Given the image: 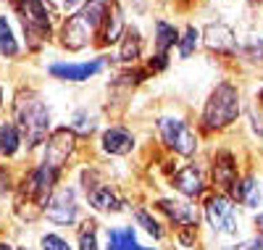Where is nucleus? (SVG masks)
<instances>
[{"label": "nucleus", "instance_id": "nucleus-23", "mask_svg": "<svg viewBox=\"0 0 263 250\" xmlns=\"http://www.w3.org/2000/svg\"><path fill=\"white\" fill-rule=\"evenodd\" d=\"M79 250H98V237H95V224L87 221L84 229L79 232Z\"/></svg>", "mask_w": 263, "mask_h": 250}, {"label": "nucleus", "instance_id": "nucleus-15", "mask_svg": "<svg viewBox=\"0 0 263 250\" xmlns=\"http://www.w3.org/2000/svg\"><path fill=\"white\" fill-rule=\"evenodd\" d=\"M108 250H150V247H140L132 229H111L108 232Z\"/></svg>", "mask_w": 263, "mask_h": 250}, {"label": "nucleus", "instance_id": "nucleus-1", "mask_svg": "<svg viewBox=\"0 0 263 250\" xmlns=\"http://www.w3.org/2000/svg\"><path fill=\"white\" fill-rule=\"evenodd\" d=\"M16 113H18V124L27 134V145L34 148L37 142H42L48 137V129H50V113L45 108L34 93H24L18 95V103H16Z\"/></svg>", "mask_w": 263, "mask_h": 250}, {"label": "nucleus", "instance_id": "nucleus-12", "mask_svg": "<svg viewBox=\"0 0 263 250\" xmlns=\"http://www.w3.org/2000/svg\"><path fill=\"white\" fill-rule=\"evenodd\" d=\"M103 148L108 153H114V155H126L132 153V148H135V140H132V134L121 127H114V129H108L103 134Z\"/></svg>", "mask_w": 263, "mask_h": 250}, {"label": "nucleus", "instance_id": "nucleus-28", "mask_svg": "<svg viewBox=\"0 0 263 250\" xmlns=\"http://www.w3.org/2000/svg\"><path fill=\"white\" fill-rule=\"evenodd\" d=\"M234 250H263V237H253V240H245L234 245Z\"/></svg>", "mask_w": 263, "mask_h": 250}, {"label": "nucleus", "instance_id": "nucleus-32", "mask_svg": "<svg viewBox=\"0 0 263 250\" xmlns=\"http://www.w3.org/2000/svg\"><path fill=\"white\" fill-rule=\"evenodd\" d=\"M0 100H3V95H0Z\"/></svg>", "mask_w": 263, "mask_h": 250}, {"label": "nucleus", "instance_id": "nucleus-24", "mask_svg": "<svg viewBox=\"0 0 263 250\" xmlns=\"http://www.w3.org/2000/svg\"><path fill=\"white\" fill-rule=\"evenodd\" d=\"M239 190H242V200L248 203V206H258V200H260V190H258V185H255V179H245L242 182V187H239Z\"/></svg>", "mask_w": 263, "mask_h": 250}, {"label": "nucleus", "instance_id": "nucleus-27", "mask_svg": "<svg viewBox=\"0 0 263 250\" xmlns=\"http://www.w3.org/2000/svg\"><path fill=\"white\" fill-rule=\"evenodd\" d=\"M87 113L84 111H79L77 116H74V129H79V132H92V124H87Z\"/></svg>", "mask_w": 263, "mask_h": 250}, {"label": "nucleus", "instance_id": "nucleus-26", "mask_svg": "<svg viewBox=\"0 0 263 250\" xmlns=\"http://www.w3.org/2000/svg\"><path fill=\"white\" fill-rule=\"evenodd\" d=\"M42 250H71V247L58 235H45V237H42Z\"/></svg>", "mask_w": 263, "mask_h": 250}, {"label": "nucleus", "instance_id": "nucleus-11", "mask_svg": "<svg viewBox=\"0 0 263 250\" xmlns=\"http://www.w3.org/2000/svg\"><path fill=\"white\" fill-rule=\"evenodd\" d=\"M90 32L92 29L87 27L79 16H71L69 21H66V27H63V45L71 48V50H79V48H84V45L90 42Z\"/></svg>", "mask_w": 263, "mask_h": 250}, {"label": "nucleus", "instance_id": "nucleus-3", "mask_svg": "<svg viewBox=\"0 0 263 250\" xmlns=\"http://www.w3.org/2000/svg\"><path fill=\"white\" fill-rule=\"evenodd\" d=\"M158 129H161L163 142L168 148H174L179 155H192L197 150V137H195V132L184 121H179V119H161Z\"/></svg>", "mask_w": 263, "mask_h": 250}, {"label": "nucleus", "instance_id": "nucleus-16", "mask_svg": "<svg viewBox=\"0 0 263 250\" xmlns=\"http://www.w3.org/2000/svg\"><path fill=\"white\" fill-rule=\"evenodd\" d=\"M18 142H21V137H18L16 124H11V121L0 124V153H3V155H13L18 150Z\"/></svg>", "mask_w": 263, "mask_h": 250}, {"label": "nucleus", "instance_id": "nucleus-31", "mask_svg": "<svg viewBox=\"0 0 263 250\" xmlns=\"http://www.w3.org/2000/svg\"><path fill=\"white\" fill-rule=\"evenodd\" d=\"M63 3H66V6H74V3H77V0H63Z\"/></svg>", "mask_w": 263, "mask_h": 250}, {"label": "nucleus", "instance_id": "nucleus-21", "mask_svg": "<svg viewBox=\"0 0 263 250\" xmlns=\"http://www.w3.org/2000/svg\"><path fill=\"white\" fill-rule=\"evenodd\" d=\"M137 56H140V34L129 32L124 37V45H121V61H135Z\"/></svg>", "mask_w": 263, "mask_h": 250}, {"label": "nucleus", "instance_id": "nucleus-13", "mask_svg": "<svg viewBox=\"0 0 263 250\" xmlns=\"http://www.w3.org/2000/svg\"><path fill=\"white\" fill-rule=\"evenodd\" d=\"M174 187H177L182 195H187V198H197L203 192V176H200V171H197L195 166H187V169H182L177 176H174Z\"/></svg>", "mask_w": 263, "mask_h": 250}, {"label": "nucleus", "instance_id": "nucleus-7", "mask_svg": "<svg viewBox=\"0 0 263 250\" xmlns=\"http://www.w3.org/2000/svg\"><path fill=\"white\" fill-rule=\"evenodd\" d=\"M71 150H74V134L69 129H58V132H53V137L48 140V153H45V161H42V164H48L53 169H61Z\"/></svg>", "mask_w": 263, "mask_h": 250}, {"label": "nucleus", "instance_id": "nucleus-20", "mask_svg": "<svg viewBox=\"0 0 263 250\" xmlns=\"http://www.w3.org/2000/svg\"><path fill=\"white\" fill-rule=\"evenodd\" d=\"M108 13V27H105V42H114L119 40L121 29H124V19H121V11L119 6H111V11H105Z\"/></svg>", "mask_w": 263, "mask_h": 250}, {"label": "nucleus", "instance_id": "nucleus-4", "mask_svg": "<svg viewBox=\"0 0 263 250\" xmlns=\"http://www.w3.org/2000/svg\"><path fill=\"white\" fill-rule=\"evenodd\" d=\"M205 216L211 221V226L221 235H234L237 232V211L232 206V200L224 195H213L205 203Z\"/></svg>", "mask_w": 263, "mask_h": 250}, {"label": "nucleus", "instance_id": "nucleus-33", "mask_svg": "<svg viewBox=\"0 0 263 250\" xmlns=\"http://www.w3.org/2000/svg\"><path fill=\"white\" fill-rule=\"evenodd\" d=\"M260 3H263V0H260Z\"/></svg>", "mask_w": 263, "mask_h": 250}, {"label": "nucleus", "instance_id": "nucleus-14", "mask_svg": "<svg viewBox=\"0 0 263 250\" xmlns=\"http://www.w3.org/2000/svg\"><path fill=\"white\" fill-rule=\"evenodd\" d=\"M158 208L166 211L171 216L174 224H182V226H195L197 224V211L195 206H187V203H174V200H161Z\"/></svg>", "mask_w": 263, "mask_h": 250}, {"label": "nucleus", "instance_id": "nucleus-6", "mask_svg": "<svg viewBox=\"0 0 263 250\" xmlns=\"http://www.w3.org/2000/svg\"><path fill=\"white\" fill-rule=\"evenodd\" d=\"M45 213L50 221L55 224H71L77 219V203H74V192L71 190H58L55 195L48 198L45 203Z\"/></svg>", "mask_w": 263, "mask_h": 250}, {"label": "nucleus", "instance_id": "nucleus-25", "mask_svg": "<svg viewBox=\"0 0 263 250\" xmlns=\"http://www.w3.org/2000/svg\"><path fill=\"white\" fill-rule=\"evenodd\" d=\"M137 221L145 226V232H150L153 237H161V235H163V232H161V226L156 224V219H150L147 211H137Z\"/></svg>", "mask_w": 263, "mask_h": 250}, {"label": "nucleus", "instance_id": "nucleus-19", "mask_svg": "<svg viewBox=\"0 0 263 250\" xmlns=\"http://www.w3.org/2000/svg\"><path fill=\"white\" fill-rule=\"evenodd\" d=\"M0 53L8 56V58L18 53V42L11 32V24L6 21V16H0Z\"/></svg>", "mask_w": 263, "mask_h": 250}, {"label": "nucleus", "instance_id": "nucleus-29", "mask_svg": "<svg viewBox=\"0 0 263 250\" xmlns=\"http://www.w3.org/2000/svg\"><path fill=\"white\" fill-rule=\"evenodd\" d=\"M255 224L260 226V229H263V213H258V219H255Z\"/></svg>", "mask_w": 263, "mask_h": 250}, {"label": "nucleus", "instance_id": "nucleus-30", "mask_svg": "<svg viewBox=\"0 0 263 250\" xmlns=\"http://www.w3.org/2000/svg\"><path fill=\"white\" fill-rule=\"evenodd\" d=\"M0 250H13L11 245H6V242H0Z\"/></svg>", "mask_w": 263, "mask_h": 250}, {"label": "nucleus", "instance_id": "nucleus-9", "mask_svg": "<svg viewBox=\"0 0 263 250\" xmlns=\"http://www.w3.org/2000/svg\"><path fill=\"white\" fill-rule=\"evenodd\" d=\"M205 45L216 53H234L237 48V37L227 24H211L205 29Z\"/></svg>", "mask_w": 263, "mask_h": 250}, {"label": "nucleus", "instance_id": "nucleus-5", "mask_svg": "<svg viewBox=\"0 0 263 250\" xmlns=\"http://www.w3.org/2000/svg\"><path fill=\"white\" fill-rule=\"evenodd\" d=\"M16 6L21 11V19H24V29L32 32L34 37H45L50 32V21L45 13V6L42 0H16Z\"/></svg>", "mask_w": 263, "mask_h": 250}, {"label": "nucleus", "instance_id": "nucleus-10", "mask_svg": "<svg viewBox=\"0 0 263 250\" xmlns=\"http://www.w3.org/2000/svg\"><path fill=\"white\" fill-rule=\"evenodd\" d=\"M213 182L224 190H232L237 185V166H234V158L229 153H218L216 161H213Z\"/></svg>", "mask_w": 263, "mask_h": 250}, {"label": "nucleus", "instance_id": "nucleus-2", "mask_svg": "<svg viewBox=\"0 0 263 250\" xmlns=\"http://www.w3.org/2000/svg\"><path fill=\"white\" fill-rule=\"evenodd\" d=\"M239 113V93L237 87H232L229 82H221L208 98L205 111H203V121L208 129H224L229 127Z\"/></svg>", "mask_w": 263, "mask_h": 250}, {"label": "nucleus", "instance_id": "nucleus-17", "mask_svg": "<svg viewBox=\"0 0 263 250\" xmlns=\"http://www.w3.org/2000/svg\"><path fill=\"white\" fill-rule=\"evenodd\" d=\"M156 32H158V37H156L158 56H166V50L171 48V45L179 42V34H177V29H174L171 24H166V21H158V24H156Z\"/></svg>", "mask_w": 263, "mask_h": 250}, {"label": "nucleus", "instance_id": "nucleus-22", "mask_svg": "<svg viewBox=\"0 0 263 250\" xmlns=\"http://www.w3.org/2000/svg\"><path fill=\"white\" fill-rule=\"evenodd\" d=\"M197 37H200V32H197L195 27H190L184 32V37H179V53H182V58H190L192 56V50L197 48Z\"/></svg>", "mask_w": 263, "mask_h": 250}, {"label": "nucleus", "instance_id": "nucleus-18", "mask_svg": "<svg viewBox=\"0 0 263 250\" xmlns=\"http://www.w3.org/2000/svg\"><path fill=\"white\" fill-rule=\"evenodd\" d=\"M90 203H92L98 211H116V208H119L116 195L108 190V187H95V190L90 192Z\"/></svg>", "mask_w": 263, "mask_h": 250}, {"label": "nucleus", "instance_id": "nucleus-8", "mask_svg": "<svg viewBox=\"0 0 263 250\" xmlns=\"http://www.w3.org/2000/svg\"><path fill=\"white\" fill-rule=\"evenodd\" d=\"M103 69V61H92V63H55L50 66V74L69 79V82H84L90 79L92 74H98Z\"/></svg>", "mask_w": 263, "mask_h": 250}]
</instances>
